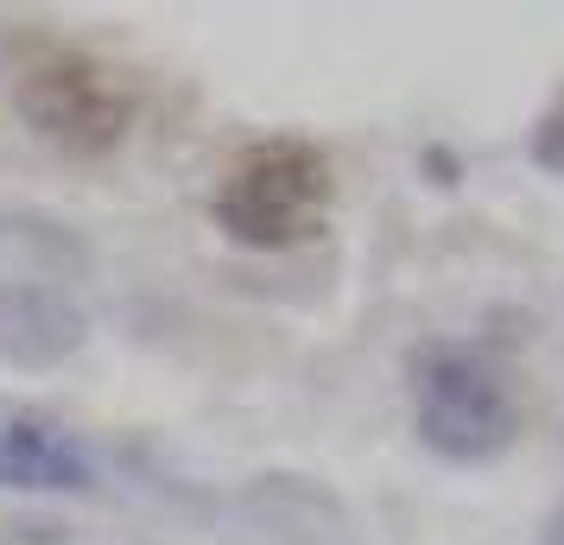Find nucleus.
<instances>
[{
    "mask_svg": "<svg viewBox=\"0 0 564 545\" xmlns=\"http://www.w3.org/2000/svg\"><path fill=\"white\" fill-rule=\"evenodd\" d=\"M89 337V317L52 286H0V362L7 368H57Z\"/></svg>",
    "mask_w": 564,
    "mask_h": 545,
    "instance_id": "20e7f679",
    "label": "nucleus"
},
{
    "mask_svg": "<svg viewBox=\"0 0 564 545\" xmlns=\"http://www.w3.org/2000/svg\"><path fill=\"white\" fill-rule=\"evenodd\" d=\"M412 388V432L444 464L482 469L501 464L520 444V400L508 374L469 342H425L406 362Z\"/></svg>",
    "mask_w": 564,
    "mask_h": 545,
    "instance_id": "f257e3e1",
    "label": "nucleus"
},
{
    "mask_svg": "<svg viewBox=\"0 0 564 545\" xmlns=\"http://www.w3.org/2000/svg\"><path fill=\"white\" fill-rule=\"evenodd\" d=\"M539 539H545V545H564V501L552 508V514H545V526H539Z\"/></svg>",
    "mask_w": 564,
    "mask_h": 545,
    "instance_id": "0eeeda50",
    "label": "nucleus"
},
{
    "mask_svg": "<svg viewBox=\"0 0 564 545\" xmlns=\"http://www.w3.org/2000/svg\"><path fill=\"white\" fill-rule=\"evenodd\" d=\"M330 159L311 140H260L235 159V172L223 178V190L209 197L216 229L229 235L235 248H305L330 222Z\"/></svg>",
    "mask_w": 564,
    "mask_h": 545,
    "instance_id": "f03ea898",
    "label": "nucleus"
},
{
    "mask_svg": "<svg viewBox=\"0 0 564 545\" xmlns=\"http://www.w3.org/2000/svg\"><path fill=\"white\" fill-rule=\"evenodd\" d=\"M96 482V457L70 432L45 418H7L0 425V489L20 494H77Z\"/></svg>",
    "mask_w": 564,
    "mask_h": 545,
    "instance_id": "39448f33",
    "label": "nucleus"
},
{
    "mask_svg": "<svg viewBox=\"0 0 564 545\" xmlns=\"http://www.w3.org/2000/svg\"><path fill=\"white\" fill-rule=\"evenodd\" d=\"M7 96L32 121L39 140H52L57 153L96 159L108 146H121V133L133 121V96L108 77L102 64H89L70 45L52 39H20V52L7 64Z\"/></svg>",
    "mask_w": 564,
    "mask_h": 545,
    "instance_id": "7ed1b4c3",
    "label": "nucleus"
},
{
    "mask_svg": "<svg viewBox=\"0 0 564 545\" xmlns=\"http://www.w3.org/2000/svg\"><path fill=\"white\" fill-rule=\"evenodd\" d=\"M533 165H545V172H558V178H564V96L539 115V128H533Z\"/></svg>",
    "mask_w": 564,
    "mask_h": 545,
    "instance_id": "423d86ee",
    "label": "nucleus"
}]
</instances>
